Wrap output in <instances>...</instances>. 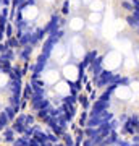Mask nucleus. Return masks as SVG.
I'll return each instance as SVG.
<instances>
[{
	"instance_id": "nucleus-1",
	"label": "nucleus",
	"mask_w": 139,
	"mask_h": 146,
	"mask_svg": "<svg viewBox=\"0 0 139 146\" xmlns=\"http://www.w3.org/2000/svg\"><path fill=\"white\" fill-rule=\"evenodd\" d=\"M21 101V81L15 72L0 67V131L15 119Z\"/></svg>"
},
{
	"instance_id": "nucleus-2",
	"label": "nucleus",
	"mask_w": 139,
	"mask_h": 146,
	"mask_svg": "<svg viewBox=\"0 0 139 146\" xmlns=\"http://www.w3.org/2000/svg\"><path fill=\"white\" fill-rule=\"evenodd\" d=\"M13 146H53V145L45 135H31V136L21 138Z\"/></svg>"
},
{
	"instance_id": "nucleus-3",
	"label": "nucleus",
	"mask_w": 139,
	"mask_h": 146,
	"mask_svg": "<svg viewBox=\"0 0 139 146\" xmlns=\"http://www.w3.org/2000/svg\"><path fill=\"white\" fill-rule=\"evenodd\" d=\"M121 63H123V55L120 52H117V50H110V52L103 57V67H105V70H108V72H113V70L120 68Z\"/></svg>"
},
{
	"instance_id": "nucleus-4",
	"label": "nucleus",
	"mask_w": 139,
	"mask_h": 146,
	"mask_svg": "<svg viewBox=\"0 0 139 146\" xmlns=\"http://www.w3.org/2000/svg\"><path fill=\"white\" fill-rule=\"evenodd\" d=\"M84 20H82L81 16H74V18H71L70 20V23H68V26H70V29H71L73 33H79L82 31V28H84Z\"/></svg>"
},
{
	"instance_id": "nucleus-5",
	"label": "nucleus",
	"mask_w": 139,
	"mask_h": 146,
	"mask_svg": "<svg viewBox=\"0 0 139 146\" xmlns=\"http://www.w3.org/2000/svg\"><path fill=\"white\" fill-rule=\"evenodd\" d=\"M110 146H139V138H126V140H113Z\"/></svg>"
},
{
	"instance_id": "nucleus-6",
	"label": "nucleus",
	"mask_w": 139,
	"mask_h": 146,
	"mask_svg": "<svg viewBox=\"0 0 139 146\" xmlns=\"http://www.w3.org/2000/svg\"><path fill=\"white\" fill-rule=\"evenodd\" d=\"M103 7H105V5H103L102 0H92V2H91V5H89V10L94 11V13H102Z\"/></svg>"
},
{
	"instance_id": "nucleus-7",
	"label": "nucleus",
	"mask_w": 139,
	"mask_h": 146,
	"mask_svg": "<svg viewBox=\"0 0 139 146\" xmlns=\"http://www.w3.org/2000/svg\"><path fill=\"white\" fill-rule=\"evenodd\" d=\"M89 21H91L92 25H99V23L102 21V15H100V13H94V11H91V15H89Z\"/></svg>"
},
{
	"instance_id": "nucleus-8",
	"label": "nucleus",
	"mask_w": 139,
	"mask_h": 146,
	"mask_svg": "<svg viewBox=\"0 0 139 146\" xmlns=\"http://www.w3.org/2000/svg\"><path fill=\"white\" fill-rule=\"evenodd\" d=\"M81 2H82V3H86V5H91V2H92V0H81Z\"/></svg>"
},
{
	"instance_id": "nucleus-9",
	"label": "nucleus",
	"mask_w": 139,
	"mask_h": 146,
	"mask_svg": "<svg viewBox=\"0 0 139 146\" xmlns=\"http://www.w3.org/2000/svg\"><path fill=\"white\" fill-rule=\"evenodd\" d=\"M134 55H136V58L139 60V50H136V52H134Z\"/></svg>"
}]
</instances>
